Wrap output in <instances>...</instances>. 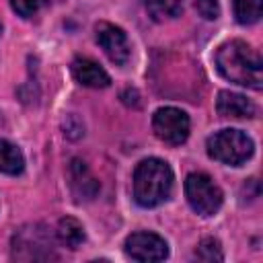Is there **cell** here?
Returning a JSON list of instances; mask_svg holds the SVG:
<instances>
[{
    "instance_id": "obj_2",
    "label": "cell",
    "mask_w": 263,
    "mask_h": 263,
    "mask_svg": "<svg viewBox=\"0 0 263 263\" xmlns=\"http://www.w3.org/2000/svg\"><path fill=\"white\" fill-rule=\"evenodd\" d=\"M173 171L160 158H146L134 171V199L142 208H156L168 199Z\"/></svg>"
},
{
    "instance_id": "obj_1",
    "label": "cell",
    "mask_w": 263,
    "mask_h": 263,
    "mask_svg": "<svg viewBox=\"0 0 263 263\" xmlns=\"http://www.w3.org/2000/svg\"><path fill=\"white\" fill-rule=\"evenodd\" d=\"M216 68L218 72L240 86L261 90L263 86V60L257 49H253L247 41L232 39L218 47L216 51Z\"/></svg>"
},
{
    "instance_id": "obj_3",
    "label": "cell",
    "mask_w": 263,
    "mask_h": 263,
    "mask_svg": "<svg viewBox=\"0 0 263 263\" xmlns=\"http://www.w3.org/2000/svg\"><path fill=\"white\" fill-rule=\"evenodd\" d=\"M205 146H208L210 158L222 164H230V166H238L247 162L253 154V140L245 132L232 129V127L212 134Z\"/></svg>"
},
{
    "instance_id": "obj_4",
    "label": "cell",
    "mask_w": 263,
    "mask_h": 263,
    "mask_svg": "<svg viewBox=\"0 0 263 263\" xmlns=\"http://www.w3.org/2000/svg\"><path fill=\"white\" fill-rule=\"evenodd\" d=\"M12 257L23 261L53 259V238L49 230L41 224H29L16 230L12 236Z\"/></svg>"
},
{
    "instance_id": "obj_11",
    "label": "cell",
    "mask_w": 263,
    "mask_h": 263,
    "mask_svg": "<svg viewBox=\"0 0 263 263\" xmlns=\"http://www.w3.org/2000/svg\"><path fill=\"white\" fill-rule=\"evenodd\" d=\"M70 185L76 199H92L99 191V181L92 177L88 166L78 158H74L70 164Z\"/></svg>"
},
{
    "instance_id": "obj_13",
    "label": "cell",
    "mask_w": 263,
    "mask_h": 263,
    "mask_svg": "<svg viewBox=\"0 0 263 263\" xmlns=\"http://www.w3.org/2000/svg\"><path fill=\"white\" fill-rule=\"evenodd\" d=\"M25 168L23 152L8 140L0 138V173L4 175H21Z\"/></svg>"
},
{
    "instance_id": "obj_15",
    "label": "cell",
    "mask_w": 263,
    "mask_h": 263,
    "mask_svg": "<svg viewBox=\"0 0 263 263\" xmlns=\"http://www.w3.org/2000/svg\"><path fill=\"white\" fill-rule=\"evenodd\" d=\"M232 8L240 25H253L261 18V0H232Z\"/></svg>"
},
{
    "instance_id": "obj_5",
    "label": "cell",
    "mask_w": 263,
    "mask_h": 263,
    "mask_svg": "<svg viewBox=\"0 0 263 263\" xmlns=\"http://www.w3.org/2000/svg\"><path fill=\"white\" fill-rule=\"evenodd\" d=\"M185 197L189 205L201 216H214L224 201L222 189L205 173H191L185 179Z\"/></svg>"
},
{
    "instance_id": "obj_7",
    "label": "cell",
    "mask_w": 263,
    "mask_h": 263,
    "mask_svg": "<svg viewBox=\"0 0 263 263\" xmlns=\"http://www.w3.org/2000/svg\"><path fill=\"white\" fill-rule=\"evenodd\" d=\"M125 255L134 261H164L168 257V245L162 236L154 232H134L125 240Z\"/></svg>"
},
{
    "instance_id": "obj_9",
    "label": "cell",
    "mask_w": 263,
    "mask_h": 263,
    "mask_svg": "<svg viewBox=\"0 0 263 263\" xmlns=\"http://www.w3.org/2000/svg\"><path fill=\"white\" fill-rule=\"evenodd\" d=\"M72 76L76 78V82L88 88H105L111 82L109 74L95 60L88 58H76L72 62Z\"/></svg>"
},
{
    "instance_id": "obj_18",
    "label": "cell",
    "mask_w": 263,
    "mask_h": 263,
    "mask_svg": "<svg viewBox=\"0 0 263 263\" xmlns=\"http://www.w3.org/2000/svg\"><path fill=\"white\" fill-rule=\"evenodd\" d=\"M193 6L208 21H214V18L220 16V4H218V0H193Z\"/></svg>"
},
{
    "instance_id": "obj_16",
    "label": "cell",
    "mask_w": 263,
    "mask_h": 263,
    "mask_svg": "<svg viewBox=\"0 0 263 263\" xmlns=\"http://www.w3.org/2000/svg\"><path fill=\"white\" fill-rule=\"evenodd\" d=\"M195 257L199 261H222L224 253L216 238H203L195 249Z\"/></svg>"
},
{
    "instance_id": "obj_19",
    "label": "cell",
    "mask_w": 263,
    "mask_h": 263,
    "mask_svg": "<svg viewBox=\"0 0 263 263\" xmlns=\"http://www.w3.org/2000/svg\"><path fill=\"white\" fill-rule=\"evenodd\" d=\"M0 33H2V27H0Z\"/></svg>"
},
{
    "instance_id": "obj_17",
    "label": "cell",
    "mask_w": 263,
    "mask_h": 263,
    "mask_svg": "<svg viewBox=\"0 0 263 263\" xmlns=\"http://www.w3.org/2000/svg\"><path fill=\"white\" fill-rule=\"evenodd\" d=\"M51 0H10V6L16 14L25 16V18H31L35 16L43 6H47Z\"/></svg>"
},
{
    "instance_id": "obj_10",
    "label": "cell",
    "mask_w": 263,
    "mask_h": 263,
    "mask_svg": "<svg viewBox=\"0 0 263 263\" xmlns=\"http://www.w3.org/2000/svg\"><path fill=\"white\" fill-rule=\"evenodd\" d=\"M216 109L222 117H232V119H249L255 115V105L245 95L230 92V90L218 92Z\"/></svg>"
},
{
    "instance_id": "obj_8",
    "label": "cell",
    "mask_w": 263,
    "mask_h": 263,
    "mask_svg": "<svg viewBox=\"0 0 263 263\" xmlns=\"http://www.w3.org/2000/svg\"><path fill=\"white\" fill-rule=\"evenodd\" d=\"M95 37H97V43L101 45V49L107 53V58L117 64V66H123L129 55H132V47H129V41H127V35L123 29L111 25V23H99L97 29H95Z\"/></svg>"
},
{
    "instance_id": "obj_6",
    "label": "cell",
    "mask_w": 263,
    "mask_h": 263,
    "mask_svg": "<svg viewBox=\"0 0 263 263\" xmlns=\"http://www.w3.org/2000/svg\"><path fill=\"white\" fill-rule=\"evenodd\" d=\"M152 129L164 144L179 146L189 136V117L177 107H160L152 117Z\"/></svg>"
},
{
    "instance_id": "obj_14",
    "label": "cell",
    "mask_w": 263,
    "mask_h": 263,
    "mask_svg": "<svg viewBox=\"0 0 263 263\" xmlns=\"http://www.w3.org/2000/svg\"><path fill=\"white\" fill-rule=\"evenodd\" d=\"M146 10L154 21L175 18L183 12V0H146Z\"/></svg>"
},
{
    "instance_id": "obj_12",
    "label": "cell",
    "mask_w": 263,
    "mask_h": 263,
    "mask_svg": "<svg viewBox=\"0 0 263 263\" xmlns=\"http://www.w3.org/2000/svg\"><path fill=\"white\" fill-rule=\"evenodd\" d=\"M55 236H58V240H60L64 247H68V249H78V247L84 242V228H82V224H80L76 218L66 216V218H62V220L58 222Z\"/></svg>"
}]
</instances>
